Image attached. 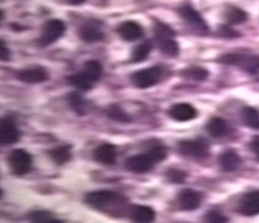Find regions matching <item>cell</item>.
I'll return each instance as SVG.
<instances>
[{
  "label": "cell",
  "mask_w": 259,
  "mask_h": 223,
  "mask_svg": "<svg viewBox=\"0 0 259 223\" xmlns=\"http://www.w3.org/2000/svg\"><path fill=\"white\" fill-rule=\"evenodd\" d=\"M84 201L87 205L92 206L93 209L102 211H110V207L122 206V202H124V198L120 197L118 193L111 191H96L91 192L84 197Z\"/></svg>",
  "instance_id": "obj_1"
},
{
  "label": "cell",
  "mask_w": 259,
  "mask_h": 223,
  "mask_svg": "<svg viewBox=\"0 0 259 223\" xmlns=\"http://www.w3.org/2000/svg\"><path fill=\"white\" fill-rule=\"evenodd\" d=\"M176 33L173 29L160 21H156L155 24V41L157 47L161 52H164L167 57H177L180 53V46L174 39Z\"/></svg>",
  "instance_id": "obj_2"
},
{
  "label": "cell",
  "mask_w": 259,
  "mask_h": 223,
  "mask_svg": "<svg viewBox=\"0 0 259 223\" xmlns=\"http://www.w3.org/2000/svg\"><path fill=\"white\" fill-rule=\"evenodd\" d=\"M220 62L232 66H238L250 75L259 72V57L258 55H242V53H227L220 58Z\"/></svg>",
  "instance_id": "obj_3"
},
{
  "label": "cell",
  "mask_w": 259,
  "mask_h": 223,
  "mask_svg": "<svg viewBox=\"0 0 259 223\" xmlns=\"http://www.w3.org/2000/svg\"><path fill=\"white\" fill-rule=\"evenodd\" d=\"M66 32V25L63 21L60 20H50L44 25L42 29V34L38 39V44L39 46H49L57 42L62 35Z\"/></svg>",
  "instance_id": "obj_4"
},
{
  "label": "cell",
  "mask_w": 259,
  "mask_h": 223,
  "mask_svg": "<svg viewBox=\"0 0 259 223\" xmlns=\"http://www.w3.org/2000/svg\"><path fill=\"white\" fill-rule=\"evenodd\" d=\"M161 75L162 69L160 67H151V68L142 69V71L135 72L133 77H131V80H133L134 85L136 88L147 89L156 85L160 81V79H161Z\"/></svg>",
  "instance_id": "obj_5"
},
{
  "label": "cell",
  "mask_w": 259,
  "mask_h": 223,
  "mask_svg": "<svg viewBox=\"0 0 259 223\" xmlns=\"http://www.w3.org/2000/svg\"><path fill=\"white\" fill-rule=\"evenodd\" d=\"M8 164L15 175H25L32 169V157L28 151L22 149H16L8 157Z\"/></svg>",
  "instance_id": "obj_6"
},
{
  "label": "cell",
  "mask_w": 259,
  "mask_h": 223,
  "mask_svg": "<svg viewBox=\"0 0 259 223\" xmlns=\"http://www.w3.org/2000/svg\"><path fill=\"white\" fill-rule=\"evenodd\" d=\"M178 151L182 155L194 158H204L208 155L209 148L205 140L196 138V140H186L178 144Z\"/></svg>",
  "instance_id": "obj_7"
},
{
  "label": "cell",
  "mask_w": 259,
  "mask_h": 223,
  "mask_svg": "<svg viewBox=\"0 0 259 223\" xmlns=\"http://www.w3.org/2000/svg\"><path fill=\"white\" fill-rule=\"evenodd\" d=\"M178 15H180V16L182 17V19H184L196 33H199V34L208 33V25H207V22H205L204 19L200 16L199 12L194 10L191 6L181 7L180 10H178Z\"/></svg>",
  "instance_id": "obj_8"
},
{
  "label": "cell",
  "mask_w": 259,
  "mask_h": 223,
  "mask_svg": "<svg viewBox=\"0 0 259 223\" xmlns=\"http://www.w3.org/2000/svg\"><path fill=\"white\" fill-rule=\"evenodd\" d=\"M20 132L16 127V123L11 117H7L2 120L0 126V141L3 146H10L19 141Z\"/></svg>",
  "instance_id": "obj_9"
},
{
  "label": "cell",
  "mask_w": 259,
  "mask_h": 223,
  "mask_svg": "<svg viewBox=\"0 0 259 223\" xmlns=\"http://www.w3.org/2000/svg\"><path fill=\"white\" fill-rule=\"evenodd\" d=\"M17 79L26 84H39L49 79V73L44 67H32L19 71Z\"/></svg>",
  "instance_id": "obj_10"
},
{
  "label": "cell",
  "mask_w": 259,
  "mask_h": 223,
  "mask_svg": "<svg viewBox=\"0 0 259 223\" xmlns=\"http://www.w3.org/2000/svg\"><path fill=\"white\" fill-rule=\"evenodd\" d=\"M240 213L247 217H253L259 214V191L249 192L241 198L240 201Z\"/></svg>",
  "instance_id": "obj_11"
},
{
  "label": "cell",
  "mask_w": 259,
  "mask_h": 223,
  "mask_svg": "<svg viewBox=\"0 0 259 223\" xmlns=\"http://www.w3.org/2000/svg\"><path fill=\"white\" fill-rule=\"evenodd\" d=\"M124 164H126L127 170L131 171V173L143 174L151 170L155 163H153V160L148 157V154L144 153V154H138L134 155V157H130Z\"/></svg>",
  "instance_id": "obj_12"
},
{
  "label": "cell",
  "mask_w": 259,
  "mask_h": 223,
  "mask_svg": "<svg viewBox=\"0 0 259 223\" xmlns=\"http://www.w3.org/2000/svg\"><path fill=\"white\" fill-rule=\"evenodd\" d=\"M118 34L120 35L122 39L127 42H133L136 39H140L144 34L142 25H139L135 21H126L118 26Z\"/></svg>",
  "instance_id": "obj_13"
},
{
  "label": "cell",
  "mask_w": 259,
  "mask_h": 223,
  "mask_svg": "<svg viewBox=\"0 0 259 223\" xmlns=\"http://www.w3.org/2000/svg\"><path fill=\"white\" fill-rule=\"evenodd\" d=\"M196 110L189 103H177L169 108V117L177 122H189L196 118Z\"/></svg>",
  "instance_id": "obj_14"
},
{
  "label": "cell",
  "mask_w": 259,
  "mask_h": 223,
  "mask_svg": "<svg viewBox=\"0 0 259 223\" xmlns=\"http://www.w3.org/2000/svg\"><path fill=\"white\" fill-rule=\"evenodd\" d=\"M178 201L184 210H195L202 202V196L194 189H184L178 196Z\"/></svg>",
  "instance_id": "obj_15"
},
{
  "label": "cell",
  "mask_w": 259,
  "mask_h": 223,
  "mask_svg": "<svg viewBox=\"0 0 259 223\" xmlns=\"http://www.w3.org/2000/svg\"><path fill=\"white\" fill-rule=\"evenodd\" d=\"M93 154H95V159L102 164H113L117 160V150L110 144L100 145Z\"/></svg>",
  "instance_id": "obj_16"
},
{
  "label": "cell",
  "mask_w": 259,
  "mask_h": 223,
  "mask_svg": "<svg viewBox=\"0 0 259 223\" xmlns=\"http://www.w3.org/2000/svg\"><path fill=\"white\" fill-rule=\"evenodd\" d=\"M79 35L82 41L87 43H95V42L101 41L104 38V33L97 25H95L93 22H87L81 28L79 29Z\"/></svg>",
  "instance_id": "obj_17"
},
{
  "label": "cell",
  "mask_w": 259,
  "mask_h": 223,
  "mask_svg": "<svg viewBox=\"0 0 259 223\" xmlns=\"http://www.w3.org/2000/svg\"><path fill=\"white\" fill-rule=\"evenodd\" d=\"M130 218L135 223H151L155 219V210L146 205H136L130 213Z\"/></svg>",
  "instance_id": "obj_18"
},
{
  "label": "cell",
  "mask_w": 259,
  "mask_h": 223,
  "mask_svg": "<svg viewBox=\"0 0 259 223\" xmlns=\"http://www.w3.org/2000/svg\"><path fill=\"white\" fill-rule=\"evenodd\" d=\"M219 162H220V166L224 171H228V173H231V171H234L240 166L241 163V158L240 155L237 154V151L236 150H227L224 151L220 158H219Z\"/></svg>",
  "instance_id": "obj_19"
},
{
  "label": "cell",
  "mask_w": 259,
  "mask_h": 223,
  "mask_svg": "<svg viewBox=\"0 0 259 223\" xmlns=\"http://www.w3.org/2000/svg\"><path fill=\"white\" fill-rule=\"evenodd\" d=\"M68 81H70L71 85L75 86V88L79 89V90H89V89H92L93 85L96 84V81H93L85 72H80L71 76L70 79H68Z\"/></svg>",
  "instance_id": "obj_20"
},
{
  "label": "cell",
  "mask_w": 259,
  "mask_h": 223,
  "mask_svg": "<svg viewBox=\"0 0 259 223\" xmlns=\"http://www.w3.org/2000/svg\"><path fill=\"white\" fill-rule=\"evenodd\" d=\"M227 122L224 119H222V118H212L208 122V124H207V131H208V133L216 138L223 137L227 133Z\"/></svg>",
  "instance_id": "obj_21"
},
{
  "label": "cell",
  "mask_w": 259,
  "mask_h": 223,
  "mask_svg": "<svg viewBox=\"0 0 259 223\" xmlns=\"http://www.w3.org/2000/svg\"><path fill=\"white\" fill-rule=\"evenodd\" d=\"M50 157L55 163L64 164L71 158V146H68V145H62V146H58V148L53 149L50 151Z\"/></svg>",
  "instance_id": "obj_22"
},
{
  "label": "cell",
  "mask_w": 259,
  "mask_h": 223,
  "mask_svg": "<svg viewBox=\"0 0 259 223\" xmlns=\"http://www.w3.org/2000/svg\"><path fill=\"white\" fill-rule=\"evenodd\" d=\"M242 120L250 128L259 129V111L254 107H245L243 108Z\"/></svg>",
  "instance_id": "obj_23"
},
{
  "label": "cell",
  "mask_w": 259,
  "mask_h": 223,
  "mask_svg": "<svg viewBox=\"0 0 259 223\" xmlns=\"http://www.w3.org/2000/svg\"><path fill=\"white\" fill-rule=\"evenodd\" d=\"M152 51V43L149 41H144L140 44H138L134 48L133 52V62L134 63H140L143 60H146Z\"/></svg>",
  "instance_id": "obj_24"
},
{
  "label": "cell",
  "mask_w": 259,
  "mask_h": 223,
  "mask_svg": "<svg viewBox=\"0 0 259 223\" xmlns=\"http://www.w3.org/2000/svg\"><path fill=\"white\" fill-rule=\"evenodd\" d=\"M225 17H227V20L231 24L238 25V24H243V22L246 21L247 13L241 10V8H237V7H231L225 12Z\"/></svg>",
  "instance_id": "obj_25"
},
{
  "label": "cell",
  "mask_w": 259,
  "mask_h": 223,
  "mask_svg": "<svg viewBox=\"0 0 259 223\" xmlns=\"http://www.w3.org/2000/svg\"><path fill=\"white\" fill-rule=\"evenodd\" d=\"M182 76L185 79L190 80V81H203V80L207 79L208 71L204 68H200V67H193V68L185 69Z\"/></svg>",
  "instance_id": "obj_26"
},
{
  "label": "cell",
  "mask_w": 259,
  "mask_h": 223,
  "mask_svg": "<svg viewBox=\"0 0 259 223\" xmlns=\"http://www.w3.org/2000/svg\"><path fill=\"white\" fill-rule=\"evenodd\" d=\"M82 72H85L93 81H97V80H100V77L102 75V66L98 63L97 60H88L84 64Z\"/></svg>",
  "instance_id": "obj_27"
},
{
  "label": "cell",
  "mask_w": 259,
  "mask_h": 223,
  "mask_svg": "<svg viewBox=\"0 0 259 223\" xmlns=\"http://www.w3.org/2000/svg\"><path fill=\"white\" fill-rule=\"evenodd\" d=\"M108 117L110 118V119L115 120V122H120V123H128L130 122V117L127 115L126 113H124L120 107L115 106V104H113V106L109 107L108 110Z\"/></svg>",
  "instance_id": "obj_28"
},
{
  "label": "cell",
  "mask_w": 259,
  "mask_h": 223,
  "mask_svg": "<svg viewBox=\"0 0 259 223\" xmlns=\"http://www.w3.org/2000/svg\"><path fill=\"white\" fill-rule=\"evenodd\" d=\"M68 101H70V106L72 110L76 111V114H84L85 113V101L82 99L81 95H79L77 93H72L68 97Z\"/></svg>",
  "instance_id": "obj_29"
},
{
  "label": "cell",
  "mask_w": 259,
  "mask_h": 223,
  "mask_svg": "<svg viewBox=\"0 0 259 223\" xmlns=\"http://www.w3.org/2000/svg\"><path fill=\"white\" fill-rule=\"evenodd\" d=\"M148 157L153 160V163H157V162H161L162 159L166 158V150H165L164 146L161 145H157V146H153V148L149 149L147 151Z\"/></svg>",
  "instance_id": "obj_30"
},
{
  "label": "cell",
  "mask_w": 259,
  "mask_h": 223,
  "mask_svg": "<svg viewBox=\"0 0 259 223\" xmlns=\"http://www.w3.org/2000/svg\"><path fill=\"white\" fill-rule=\"evenodd\" d=\"M205 223H228V218L218 211H208L205 214Z\"/></svg>",
  "instance_id": "obj_31"
},
{
  "label": "cell",
  "mask_w": 259,
  "mask_h": 223,
  "mask_svg": "<svg viewBox=\"0 0 259 223\" xmlns=\"http://www.w3.org/2000/svg\"><path fill=\"white\" fill-rule=\"evenodd\" d=\"M166 176L167 179L173 183H182L186 179V174H185L184 171L177 170V169H170V170H167Z\"/></svg>",
  "instance_id": "obj_32"
},
{
  "label": "cell",
  "mask_w": 259,
  "mask_h": 223,
  "mask_svg": "<svg viewBox=\"0 0 259 223\" xmlns=\"http://www.w3.org/2000/svg\"><path fill=\"white\" fill-rule=\"evenodd\" d=\"M49 218H51L50 214L45 213V211H37L30 215V223H45Z\"/></svg>",
  "instance_id": "obj_33"
},
{
  "label": "cell",
  "mask_w": 259,
  "mask_h": 223,
  "mask_svg": "<svg viewBox=\"0 0 259 223\" xmlns=\"http://www.w3.org/2000/svg\"><path fill=\"white\" fill-rule=\"evenodd\" d=\"M219 33L225 38H234L240 35L237 32H234L233 29H231L229 26H225V25L219 26Z\"/></svg>",
  "instance_id": "obj_34"
},
{
  "label": "cell",
  "mask_w": 259,
  "mask_h": 223,
  "mask_svg": "<svg viewBox=\"0 0 259 223\" xmlns=\"http://www.w3.org/2000/svg\"><path fill=\"white\" fill-rule=\"evenodd\" d=\"M250 149L255 154L256 159L259 160V136H256V137H254L251 140V142H250Z\"/></svg>",
  "instance_id": "obj_35"
},
{
  "label": "cell",
  "mask_w": 259,
  "mask_h": 223,
  "mask_svg": "<svg viewBox=\"0 0 259 223\" xmlns=\"http://www.w3.org/2000/svg\"><path fill=\"white\" fill-rule=\"evenodd\" d=\"M10 59V51H8V48L4 46V42L2 41V60L3 62H7V60Z\"/></svg>",
  "instance_id": "obj_36"
},
{
  "label": "cell",
  "mask_w": 259,
  "mask_h": 223,
  "mask_svg": "<svg viewBox=\"0 0 259 223\" xmlns=\"http://www.w3.org/2000/svg\"><path fill=\"white\" fill-rule=\"evenodd\" d=\"M85 2V0H67V3L72 4V6H80Z\"/></svg>",
  "instance_id": "obj_37"
},
{
  "label": "cell",
  "mask_w": 259,
  "mask_h": 223,
  "mask_svg": "<svg viewBox=\"0 0 259 223\" xmlns=\"http://www.w3.org/2000/svg\"><path fill=\"white\" fill-rule=\"evenodd\" d=\"M45 223H62V222H60V220H58V219H54V218H49V219L46 220Z\"/></svg>",
  "instance_id": "obj_38"
}]
</instances>
